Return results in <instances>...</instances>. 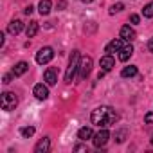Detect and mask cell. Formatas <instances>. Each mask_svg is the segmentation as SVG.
<instances>
[{
  "mask_svg": "<svg viewBox=\"0 0 153 153\" xmlns=\"http://www.w3.org/2000/svg\"><path fill=\"white\" fill-rule=\"evenodd\" d=\"M148 51L153 52V38H149V42H148Z\"/></svg>",
  "mask_w": 153,
  "mask_h": 153,
  "instance_id": "f546056e",
  "label": "cell"
},
{
  "mask_svg": "<svg viewBox=\"0 0 153 153\" xmlns=\"http://www.w3.org/2000/svg\"><path fill=\"white\" fill-rule=\"evenodd\" d=\"M90 72H92V58L85 56L79 61V79H87Z\"/></svg>",
  "mask_w": 153,
  "mask_h": 153,
  "instance_id": "5b68a950",
  "label": "cell"
},
{
  "mask_svg": "<svg viewBox=\"0 0 153 153\" xmlns=\"http://www.w3.org/2000/svg\"><path fill=\"white\" fill-rule=\"evenodd\" d=\"M58 7H59V9H65V7H67V2H65V0H59V2H58Z\"/></svg>",
  "mask_w": 153,
  "mask_h": 153,
  "instance_id": "f1b7e54d",
  "label": "cell"
},
{
  "mask_svg": "<svg viewBox=\"0 0 153 153\" xmlns=\"http://www.w3.org/2000/svg\"><path fill=\"white\" fill-rule=\"evenodd\" d=\"M108 139H110V131H108L106 128H101V130L94 135L92 142H94V146H96V148H103V146L108 142Z\"/></svg>",
  "mask_w": 153,
  "mask_h": 153,
  "instance_id": "8992f818",
  "label": "cell"
},
{
  "mask_svg": "<svg viewBox=\"0 0 153 153\" xmlns=\"http://www.w3.org/2000/svg\"><path fill=\"white\" fill-rule=\"evenodd\" d=\"M130 22H131V24H139V22H140V16H139V15H131V16H130Z\"/></svg>",
  "mask_w": 153,
  "mask_h": 153,
  "instance_id": "d4e9b609",
  "label": "cell"
},
{
  "mask_svg": "<svg viewBox=\"0 0 153 153\" xmlns=\"http://www.w3.org/2000/svg\"><path fill=\"white\" fill-rule=\"evenodd\" d=\"M33 94L36 96V99L43 101V99H47V97H49V88H47V85L40 83V85H34V88H33Z\"/></svg>",
  "mask_w": 153,
  "mask_h": 153,
  "instance_id": "ba28073f",
  "label": "cell"
},
{
  "mask_svg": "<svg viewBox=\"0 0 153 153\" xmlns=\"http://www.w3.org/2000/svg\"><path fill=\"white\" fill-rule=\"evenodd\" d=\"M135 31L130 27V25H123L121 27V38L124 40V42H131V40H135Z\"/></svg>",
  "mask_w": 153,
  "mask_h": 153,
  "instance_id": "4fadbf2b",
  "label": "cell"
},
{
  "mask_svg": "<svg viewBox=\"0 0 153 153\" xmlns=\"http://www.w3.org/2000/svg\"><path fill=\"white\" fill-rule=\"evenodd\" d=\"M49 149H51V140H49V137L40 139V142L34 146V153H47Z\"/></svg>",
  "mask_w": 153,
  "mask_h": 153,
  "instance_id": "7c38bea8",
  "label": "cell"
},
{
  "mask_svg": "<svg viewBox=\"0 0 153 153\" xmlns=\"http://www.w3.org/2000/svg\"><path fill=\"white\" fill-rule=\"evenodd\" d=\"M123 78H133V76H137V67L135 65H130V67H124L123 72H121Z\"/></svg>",
  "mask_w": 153,
  "mask_h": 153,
  "instance_id": "d6986e66",
  "label": "cell"
},
{
  "mask_svg": "<svg viewBox=\"0 0 153 153\" xmlns=\"http://www.w3.org/2000/svg\"><path fill=\"white\" fill-rule=\"evenodd\" d=\"M99 65H101V70H106V72H110V70L114 68V65H115V61H114V58H112V54H106V56H103V58H101V61H99Z\"/></svg>",
  "mask_w": 153,
  "mask_h": 153,
  "instance_id": "8fae6325",
  "label": "cell"
},
{
  "mask_svg": "<svg viewBox=\"0 0 153 153\" xmlns=\"http://www.w3.org/2000/svg\"><path fill=\"white\" fill-rule=\"evenodd\" d=\"M0 105H2V110H6V112L15 110L16 105H18L16 94H15V92H4V94H2V99H0Z\"/></svg>",
  "mask_w": 153,
  "mask_h": 153,
  "instance_id": "3957f363",
  "label": "cell"
},
{
  "mask_svg": "<svg viewBox=\"0 0 153 153\" xmlns=\"http://www.w3.org/2000/svg\"><path fill=\"white\" fill-rule=\"evenodd\" d=\"M43 81L49 85V87H52V85H56L58 83V72H56V68H47L45 70V74H43Z\"/></svg>",
  "mask_w": 153,
  "mask_h": 153,
  "instance_id": "52a82bcc",
  "label": "cell"
},
{
  "mask_svg": "<svg viewBox=\"0 0 153 153\" xmlns=\"http://www.w3.org/2000/svg\"><path fill=\"white\" fill-rule=\"evenodd\" d=\"M81 2H85V4H90V2H94V0H81Z\"/></svg>",
  "mask_w": 153,
  "mask_h": 153,
  "instance_id": "4dcf8cb0",
  "label": "cell"
},
{
  "mask_svg": "<svg viewBox=\"0 0 153 153\" xmlns=\"http://www.w3.org/2000/svg\"><path fill=\"white\" fill-rule=\"evenodd\" d=\"M51 7H52V2H51V0H42V2L38 4L40 15H49V13H51Z\"/></svg>",
  "mask_w": 153,
  "mask_h": 153,
  "instance_id": "ac0fdd59",
  "label": "cell"
},
{
  "mask_svg": "<svg viewBox=\"0 0 153 153\" xmlns=\"http://www.w3.org/2000/svg\"><path fill=\"white\" fill-rule=\"evenodd\" d=\"M33 11H34V7H33V6H27V7L24 9V13H25V15H31Z\"/></svg>",
  "mask_w": 153,
  "mask_h": 153,
  "instance_id": "83f0119b",
  "label": "cell"
},
{
  "mask_svg": "<svg viewBox=\"0 0 153 153\" xmlns=\"http://www.w3.org/2000/svg\"><path fill=\"white\" fill-rule=\"evenodd\" d=\"M142 15H144V18H153V2H149L142 7Z\"/></svg>",
  "mask_w": 153,
  "mask_h": 153,
  "instance_id": "ffe728a7",
  "label": "cell"
},
{
  "mask_svg": "<svg viewBox=\"0 0 153 153\" xmlns=\"http://www.w3.org/2000/svg\"><path fill=\"white\" fill-rule=\"evenodd\" d=\"M144 121H146L148 124H151V123H153V112H149V114H146V115H144Z\"/></svg>",
  "mask_w": 153,
  "mask_h": 153,
  "instance_id": "cb8c5ba5",
  "label": "cell"
},
{
  "mask_svg": "<svg viewBox=\"0 0 153 153\" xmlns=\"http://www.w3.org/2000/svg\"><path fill=\"white\" fill-rule=\"evenodd\" d=\"M124 137H126V130H121V131H117V135H115L117 142H124Z\"/></svg>",
  "mask_w": 153,
  "mask_h": 153,
  "instance_id": "603a6c76",
  "label": "cell"
},
{
  "mask_svg": "<svg viewBox=\"0 0 153 153\" xmlns=\"http://www.w3.org/2000/svg\"><path fill=\"white\" fill-rule=\"evenodd\" d=\"M74 151H87V146L79 144V146H76V148H74Z\"/></svg>",
  "mask_w": 153,
  "mask_h": 153,
  "instance_id": "4316f807",
  "label": "cell"
},
{
  "mask_svg": "<svg viewBox=\"0 0 153 153\" xmlns=\"http://www.w3.org/2000/svg\"><path fill=\"white\" fill-rule=\"evenodd\" d=\"M151 144H153V135H151Z\"/></svg>",
  "mask_w": 153,
  "mask_h": 153,
  "instance_id": "1f68e13d",
  "label": "cell"
},
{
  "mask_svg": "<svg viewBox=\"0 0 153 153\" xmlns=\"http://www.w3.org/2000/svg\"><path fill=\"white\" fill-rule=\"evenodd\" d=\"M22 29H24V22H22V20H13V22L7 25V33H9V34H13V36L20 34V33H22Z\"/></svg>",
  "mask_w": 153,
  "mask_h": 153,
  "instance_id": "30bf717a",
  "label": "cell"
},
{
  "mask_svg": "<svg viewBox=\"0 0 153 153\" xmlns=\"http://www.w3.org/2000/svg\"><path fill=\"white\" fill-rule=\"evenodd\" d=\"M13 76H15V74H6V76H4V85H9V83H11V78H13Z\"/></svg>",
  "mask_w": 153,
  "mask_h": 153,
  "instance_id": "484cf974",
  "label": "cell"
},
{
  "mask_svg": "<svg viewBox=\"0 0 153 153\" xmlns=\"http://www.w3.org/2000/svg\"><path fill=\"white\" fill-rule=\"evenodd\" d=\"M27 70H29V63L27 61H18L13 68V74H15V78H18V76H24Z\"/></svg>",
  "mask_w": 153,
  "mask_h": 153,
  "instance_id": "5bb4252c",
  "label": "cell"
},
{
  "mask_svg": "<svg viewBox=\"0 0 153 153\" xmlns=\"http://www.w3.org/2000/svg\"><path fill=\"white\" fill-rule=\"evenodd\" d=\"M20 133H22V137L29 139V137H33V135H34V128H33V126H25V128H22V130H20Z\"/></svg>",
  "mask_w": 153,
  "mask_h": 153,
  "instance_id": "44dd1931",
  "label": "cell"
},
{
  "mask_svg": "<svg viewBox=\"0 0 153 153\" xmlns=\"http://www.w3.org/2000/svg\"><path fill=\"white\" fill-rule=\"evenodd\" d=\"M52 58H54V49L52 47H42L36 52V63L38 65H47Z\"/></svg>",
  "mask_w": 153,
  "mask_h": 153,
  "instance_id": "277c9868",
  "label": "cell"
},
{
  "mask_svg": "<svg viewBox=\"0 0 153 153\" xmlns=\"http://www.w3.org/2000/svg\"><path fill=\"white\" fill-rule=\"evenodd\" d=\"M38 29H40L38 22H36V20H31V22L27 24V27H25V34H27V38H34V36L38 34Z\"/></svg>",
  "mask_w": 153,
  "mask_h": 153,
  "instance_id": "9a60e30c",
  "label": "cell"
},
{
  "mask_svg": "<svg viewBox=\"0 0 153 153\" xmlns=\"http://www.w3.org/2000/svg\"><path fill=\"white\" fill-rule=\"evenodd\" d=\"M90 119H92V124H97L99 128H106L117 121V114L110 106H97L96 110H92Z\"/></svg>",
  "mask_w": 153,
  "mask_h": 153,
  "instance_id": "6da1fadb",
  "label": "cell"
},
{
  "mask_svg": "<svg viewBox=\"0 0 153 153\" xmlns=\"http://www.w3.org/2000/svg\"><path fill=\"white\" fill-rule=\"evenodd\" d=\"M123 42H124L123 38L112 40V42H110V43L106 45V49H105V51H106V54H112V52H119V51H121V49L124 47V45H123Z\"/></svg>",
  "mask_w": 153,
  "mask_h": 153,
  "instance_id": "9c48e42d",
  "label": "cell"
},
{
  "mask_svg": "<svg viewBox=\"0 0 153 153\" xmlns=\"http://www.w3.org/2000/svg\"><path fill=\"white\" fill-rule=\"evenodd\" d=\"M131 54H133V47H131V43H128V45H124V47L119 51V59H121V61H128V59L131 58Z\"/></svg>",
  "mask_w": 153,
  "mask_h": 153,
  "instance_id": "2e32d148",
  "label": "cell"
},
{
  "mask_svg": "<svg viewBox=\"0 0 153 153\" xmlns=\"http://www.w3.org/2000/svg\"><path fill=\"white\" fill-rule=\"evenodd\" d=\"M79 61H81V54H79L78 51H74L72 56H70V61H68L67 72H65V83H72V81H74L76 72L79 70Z\"/></svg>",
  "mask_w": 153,
  "mask_h": 153,
  "instance_id": "7a4b0ae2",
  "label": "cell"
},
{
  "mask_svg": "<svg viewBox=\"0 0 153 153\" xmlns=\"http://www.w3.org/2000/svg\"><path fill=\"white\" fill-rule=\"evenodd\" d=\"M123 9H124V4H121V2H119V4H114V6L110 7V15H115V13H119V11H123Z\"/></svg>",
  "mask_w": 153,
  "mask_h": 153,
  "instance_id": "7402d4cb",
  "label": "cell"
},
{
  "mask_svg": "<svg viewBox=\"0 0 153 153\" xmlns=\"http://www.w3.org/2000/svg\"><path fill=\"white\" fill-rule=\"evenodd\" d=\"M92 137H94V131H92L90 126H83V128H79V131H78V139L87 140V139H92Z\"/></svg>",
  "mask_w": 153,
  "mask_h": 153,
  "instance_id": "e0dca14e",
  "label": "cell"
}]
</instances>
